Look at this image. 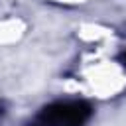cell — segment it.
Listing matches in <instances>:
<instances>
[{
  "label": "cell",
  "mask_w": 126,
  "mask_h": 126,
  "mask_svg": "<svg viewBox=\"0 0 126 126\" xmlns=\"http://www.w3.org/2000/svg\"><path fill=\"white\" fill-rule=\"evenodd\" d=\"M91 116V106L83 100L53 102L35 116L30 126H83Z\"/></svg>",
  "instance_id": "6da1fadb"
}]
</instances>
